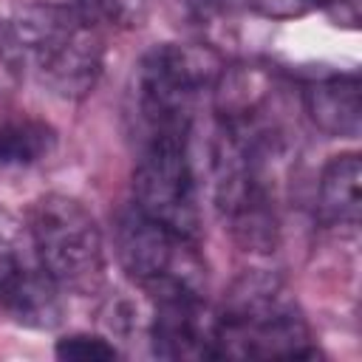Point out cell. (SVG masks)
Segmentation results:
<instances>
[{
	"instance_id": "7c38bea8",
	"label": "cell",
	"mask_w": 362,
	"mask_h": 362,
	"mask_svg": "<svg viewBox=\"0 0 362 362\" xmlns=\"http://www.w3.org/2000/svg\"><path fill=\"white\" fill-rule=\"evenodd\" d=\"M76 11L93 28H136L147 14V0H76Z\"/></svg>"
},
{
	"instance_id": "6da1fadb",
	"label": "cell",
	"mask_w": 362,
	"mask_h": 362,
	"mask_svg": "<svg viewBox=\"0 0 362 362\" xmlns=\"http://www.w3.org/2000/svg\"><path fill=\"white\" fill-rule=\"evenodd\" d=\"M320 351L294 297L274 277L246 274L218 314L215 359H314Z\"/></svg>"
},
{
	"instance_id": "9c48e42d",
	"label": "cell",
	"mask_w": 362,
	"mask_h": 362,
	"mask_svg": "<svg viewBox=\"0 0 362 362\" xmlns=\"http://www.w3.org/2000/svg\"><path fill=\"white\" fill-rule=\"evenodd\" d=\"M303 105L314 127L334 139H356L362 124V88L356 74H331L308 82Z\"/></svg>"
},
{
	"instance_id": "4fadbf2b",
	"label": "cell",
	"mask_w": 362,
	"mask_h": 362,
	"mask_svg": "<svg viewBox=\"0 0 362 362\" xmlns=\"http://www.w3.org/2000/svg\"><path fill=\"white\" fill-rule=\"evenodd\" d=\"M54 354L59 359H71V362H110L119 356L116 345L99 334H68V337L57 339Z\"/></svg>"
},
{
	"instance_id": "5bb4252c",
	"label": "cell",
	"mask_w": 362,
	"mask_h": 362,
	"mask_svg": "<svg viewBox=\"0 0 362 362\" xmlns=\"http://www.w3.org/2000/svg\"><path fill=\"white\" fill-rule=\"evenodd\" d=\"M252 8L263 17L272 20H291V17H303L305 11H311L317 6V0H249Z\"/></svg>"
},
{
	"instance_id": "8992f818",
	"label": "cell",
	"mask_w": 362,
	"mask_h": 362,
	"mask_svg": "<svg viewBox=\"0 0 362 362\" xmlns=\"http://www.w3.org/2000/svg\"><path fill=\"white\" fill-rule=\"evenodd\" d=\"M116 257L147 294L170 288L204 291V263L195 240L147 218L136 206L116 218Z\"/></svg>"
},
{
	"instance_id": "52a82bcc",
	"label": "cell",
	"mask_w": 362,
	"mask_h": 362,
	"mask_svg": "<svg viewBox=\"0 0 362 362\" xmlns=\"http://www.w3.org/2000/svg\"><path fill=\"white\" fill-rule=\"evenodd\" d=\"M0 308L28 328H54L62 320L59 286L40 266L28 223L6 206H0Z\"/></svg>"
},
{
	"instance_id": "3957f363",
	"label": "cell",
	"mask_w": 362,
	"mask_h": 362,
	"mask_svg": "<svg viewBox=\"0 0 362 362\" xmlns=\"http://www.w3.org/2000/svg\"><path fill=\"white\" fill-rule=\"evenodd\" d=\"M223 65L206 48L164 42L150 48L133 76L136 119L144 139L189 136L204 90L215 88Z\"/></svg>"
},
{
	"instance_id": "30bf717a",
	"label": "cell",
	"mask_w": 362,
	"mask_h": 362,
	"mask_svg": "<svg viewBox=\"0 0 362 362\" xmlns=\"http://www.w3.org/2000/svg\"><path fill=\"white\" fill-rule=\"evenodd\" d=\"M359 181L362 164L356 153L334 156L317 189V212L328 226H356L359 223Z\"/></svg>"
},
{
	"instance_id": "7a4b0ae2",
	"label": "cell",
	"mask_w": 362,
	"mask_h": 362,
	"mask_svg": "<svg viewBox=\"0 0 362 362\" xmlns=\"http://www.w3.org/2000/svg\"><path fill=\"white\" fill-rule=\"evenodd\" d=\"M17 48L23 68L62 99H82L93 90L102 74L99 28L85 23L76 8L31 6L3 28Z\"/></svg>"
},
{
	"instance_id": "9a60e30c",
	"label": "cell",
	"mask_w": 362,
	"mask_h": 362,
	"mask_svg": "<svg viewBox=\"0 0 362 362\" xmlns=\"http://www.w3.org/2000/svg\"><path fill=\"white\" fill-rule=\"evenodd\" d=\"M317 6L328 8L334 14V20L345 23V25H356V20H359V0H317Z\"/></svg>"
},
{
	"instance_id": "277c9868",
	"label": "cell",
	"mask_w": 362,
	"mask_h": 362,
	"mask_svg": "<svg viewBox=\"0 0 362 362\" xmlns=\"http://www.w3.org/2000/svg\"><path fill=\"white\" fill-rule=\"evenodd\" d=\"M28 232L45 274L71 294H96L105 283V243L88 206L48 192L31 204Z\"/></svg>"
},
{
	"instance_id": "ba28073f",
	"label": "cell",
	"mask_w": 362,
	"mask_h": 362,
	"mask_svg": "<svg viewBox=\"0 0 362 362\" xmlns=\"http://www.w3.org/2000/svg\"><path fill=\"white\" fill-rule=\"evenodd\" d=\"M150 345L161 359H215L218 314L204 303V291L170 288L150 294Z\"/></svg>"
},
{
	"instance_id": "5b68a950",
	"label": "cell",
	"mask_w": 362,
	"mask_h": 362,
	"mask_svg": "<svg viewBox=\"0 0 362 362\" xmlns=\"http://www.w3.org/2000/svg\"><path fill=\"white\" fill-rule=\"evenodd\" d=\"M133 206L173 232L198 240L201 209L189 136L144 139L133 170Z\"/></svg>"
},
{
	"instance_id": "8fae6325",
	"label": "cell",
	"mask_w": 362,
	"mask_h": 362,
	"mask_svg": "<svg viewBox=\"0 0 362 362\" xmlns=\"http://www.w3.org/2000/svg\"><path fill=\"white\" fill-rule=\"evenodd\" d=\"M57 147V130L25 110L0 107V167H31Z\"/></svg>"
}]
</instances>
